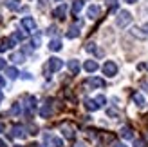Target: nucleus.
I'll list each match as a JSON object with an SVG mask.
<instances>
[{
  "mask_svg": "<svg viewBox=\"0 0 148 147\" xmlns=\"http://www.w3.org/2000/svg\"><path fill=\"white\" fill-rule=\"evenodd\" d=\"M130 22H132V15L128 11H119V15H117V18H116L117 27H127Z\"/></svg>",
  "mask_w": 148,
  "mask_h": 147,
  "instance_id": "nucleus-1",
  "label": "nucleus"
},
{
  "mask_svg": "<svg viewBox=\"0 0 148 147\" xmlns=\"http://www.w3.org/2000/svg\"><path fill=\"white\" fill-rule=\"evenodd\" d=\"M63 67V60L60 58H49V64H47V71L54 73V71H60Z\"/></svg>",
  "mask_w": 148,
  "mask_h": 147,
  "instance_id": "nucleus-2",
  "label": "nucleus"
},
{
  "mask_svg": "<svg viewBox=\"0 0 148 147\" xmlns=\"http://www.w3.org/2000/svg\"><path fill=\"white\" fill-rule=\"evenodd\" d=\"M22 27H24V31L33 33L34 29H36V22H34V18H31V17H24V18H22Z\"/></svg>",
  "mask_w": 148,
  "mask_h": 147,
  "instance_id": "nucleus-3",
  "label": "nucleus"
},
{
  "mask_svg": "<svg viewBox=\"0 0 148 147\" xmlns=\"http://www.w3.org/2000/svg\"><path fill=\"white\" fill-rule=\"evenodd\" d=\"M103 73H105L107 76H116V73H117V65L114 62H105V65H103Z\"/></svg>",
  "mask_w": 148,
  "mask_h": 147,
  "instance_id": "nucleus-4",
  "label": "nucleus"
},
{
  "mask_svg": "<svg viewBox=\"0 0 148 147\" xmlns=\"http://www.w3.org/2000/svg\"><path fill=\"white\" fill-rule=\"evenodd\" d=\"M51 113H53V102L47 100L45 104L42 105V109H40V116H42V118H47V116H49Z\"/></svg>",
  "mask_w": 148,
  "mask_h": 147,
  "instance_id": "nucleus-5",
  "label": "nucleus"
},
{
  "mask_svg": "<svg viewBox=\"0 0 148 147\" xmlns=\"http://www.w3.org/2000/svg\"><path fill=\"white\" fill-rule=\"evenodd\" d=\"M105 85V80H101V78H88L85 80V87H103Z\"/></svg>",
  "mask_w": 148,
  "mask_h": 147,
  "instance_id": "nucleus-6",
  "label": "nucleus"
},
{
  "mask_svg": "<svg viewBox=\"0 0 148 147\" xmlns=\"http://www.w3.org/2000/svg\"><path fill=\"white\" fill-rule=\"evenodd\" d=\"M79 29H81V22H78V24H72L69 27L67 31V38H76V36L79 35Z\"/></svg>",
  "mask_w": 148,
  "mask_h": 147,
  "instance_id": "nucleus-7",
  "label": "nucleus"
},
{
  "mask_svg": "<svg viewBox=\"0 0 148 147\" xmlns=\"http://www.w3.org/2000/svg\"><path fill=\"white\" fill-rule=\"evenodd\" d=\"M87 15H88V18H90V20H94V18H98L99 15H101V7H99V6H96V4H92L90 7H88V11H87Z\"/></svg>",
  "mask_w": 148,
  "mask_h": 147,
  "instance_id": "nucleus-8",
  "label": "nucleus"
},
{
  "mask_svg": "<svg viewBox=\"0 0 148 147\" xmlns=\"http://www.w3.org/2000/svg\"><path fill=\"white\" fill-rule=\"evenodd\" d=\"M34 107H36V98H34V96H25V109H27V116L34 111Z\"/></svg>",
  "mask_w": 148,
  "mask_h": 147,
  "instance_id": "nucleus-9",
  "label": "nucleus"
},
{
  "mask_svg": "<svg viewBox=\"0 0 148 147\" xmlns=\"http://www.w3.org/2000/svg\"><path fill=\"white\" fill-rule=\"evenodd\" d=\"M62 133H63L65 138H69V140L74 138V129H72V126H69V123H63L62 126Z\"/></svg>",
  "mask_w": 148,
  "mask_h": 147,
  "instance_id": "nucleus-10",
  "label": "nucleus"
},
{
  "mask_svg": "<svg viewBox=\"0 0 148 147\" xmlns=\"http://www.w3.org/2000/svg\"><path fill=\"white\" fill-rule=\"evenodd\" d=\"M53 15H54L56 18H65V15H67V6H65V4H62V6H58L56 9L53 11Z\"/></svg>",
  "mask_w": 148,
  "mask_h": 147,
  "instance_id": "nucleus-11",
  "label": "nucleus"
},
{
  "mask_svg": "<svg viewBox=\"0 0 148 147\" xmlns=\"http://www.w3.org/2000/svg\"><path fill=\"white\" fill-rule=\"evenodd\" d=\"M13 46H14V40H13V38H4L2 42H0V53H4V51L11 49Z\"/></svg>",
  "mask_w": 148,
  "mask_h": 147,
  "instance_id": "nucleus-12",
  "label": "nucleus"
},
{
  "mask_svg": "<svg viewBox=\"0 0 148 147\" xmlns=\"http://www.w3.org/2000/svg\"><path fill=\"white\" fill-rule=\"evenodd\" d=\"M11 131H13L11 135H13L14 138H24V136H25V129H24V126H14Z\"/></svg>",
  "mask_w": 148,
  "mask_h": 147,
  "instance_id": "nucleus-13",
  "label": "nucleus"
},
{
  "mask_svg": "<svg viewBox=\"0 0 148 147\" xmlns=\"http://www.w3.org/2000/svg\"><path fill=\"white\" fill-rule=\"evenodd\" d=\"M83 67H85L87 73H94V71H98V62L96 60H87L83 64Z\"/></svg>",
  "mask_w": 148,
  "mask_h": 147,
  "instance_id": "nucleus-14",
  "label": "nucleus"
},
{
  "mask_svg": "<svg viewBox=\"0 0 148 147\" xmlns=\"http://www.w3.org/2000/svg\"><path fill=\"white\" fill-rule=\"evenodd\" d=\"M45 140L51 147H63V142L60 140V138H56V136H45Z\"/></svg>",
  "mask_w": 148,
  "mask_h": 147,
  "instance_id": "nucleus-15",
  "label": "nucleus"
},
{
  "mask_svg": "<svg viewBox=\"0 0 148 147\" xmlns=\"http://www.w3.org/2000/svg\"><path fill=\"white\" fill-rule=\"evenodd\" d=\"M67 67H69V71L72 73V75H78V73H79V62L78 60H69Z\"/></svg>",
  "mask_w": 148,
  "mask_h": 147,
  "instance_id": "nucleus-16",
  "label": "nucleus"
},
{
  "mask_svg": "<svg viewBox=\"0 0 148 147\" xmlns=\"http://www.w3.org/2000/svg\"><path fill=\"white\" fill-rule=\"evenodd\" d=\"M85 107L88 109V111H98V109H99V104H98L94 98H92V100L88 98V100H85Z\"/></svg>",
  "mask_w": 148,
  "mask_h": 147,
  "instance_id": "nucleus-17",
  "label": "nucleus"
},
{
  "mask_svg": "<svg viewBox=\"0 0 148 147\" xmlns=\"http://www.w3.org/2000/svg\"><path fill=\"white\" fill-rule=\"evenodd\" d=\"M5 7L11 11H16L20 9V0H5Z\"/></svg>",
  "mask_w": 148,
  "mask_h": 147,
  "instance_id": "nucleus-18",
  "label": "nucleus"
},
{
  "mask_svg": "<svg viewBox=\"0 0 148 147\" xmlns=\"http://www.w3.org/2000/svg\"><path fill=\"white\" fill-rule=\"evenodd\" d=\"M132 100H134V104H136L137 107H143V105H145V96H143V94H139V93H134Z\"/></svg>",
  "mask_w": 148,
  "mask_h": 147,
  "instance_id": "nucleus-19",
  "label": "nucleus"
},
{
  "mask_svg": "<svg viewBox=\"0 0 148 147\" xmlns=\"http://www.w3.org/2000/svg\"><path fill=\"white\" fill-rule=\"evenodd\" d=\"M24 53H13L11 56H9V60H13V62H16V64H22L24 62Z\"/></svg>",
  "mask_w": 148,
  "mask_h": 147,
  "instance_id": "nucleus-20",
  "label": "nucleus"
},
{
  "mask_svg": "<svg viewBox=\"0 0 148 147\" xmlns=\"http://www.w3.org/2000/svg\"><path fill=\"white\" fill-rule=\"evenodd\" d=\"M132 136H134V135H132V129H130L128 126L121 129V138H125V140H130Z\"/></svg>",
  "mask_w": 148,
  "mask_h": 147,
  "instance_id": "nucleus-21",
  "label": "nucleus"
},
{
  "mask_svg": "<svg viewBox=\"0 0 148 147\" xmlns=\"http://www.w3.org/2000/svg\"><path fill=\"white\" fill-rule=\"evenodd\" d=\"M81 9H83V0H76V2L72 4V13H74V15H78Z\"/></svg>",
  "mask_w": 148,
  "mask_h": 147,
  "instance_id": "nucleus-22",
  "label": "nucleus"
},
{
  "mask_svg": "<svg viewBox=\"0 0 148 147\" xmlns=\"http://www.w3.org/2000/svg\"><path fill=\"white\" fill-rule=\"evenodd\" d=\"M49 49L51 51H60L62 49V42L60 40H51L49 42Z\"/></svg>",
  "mask_w": 148,
  "mask_h": 147,
  "instance_id": "nucleus-23",
  "label": "nucleus"
},
{
  "mask_svg": "<svg viewBox=\"0 0 148 147\" xmlns=\"http://www.w3.org/2000/svg\"><path fill=\"white\" fill-rule=\"evenodd\" d=\"M5 75H7V76H9L11 80H14V78H16V76H18V71H16V69H14V67H7V69H5Z\"/></svg>",
  "mask_w": 148,
  "mask_h": 147,
  "instance_id": "nucleus-24",
  "label": "nucleus"
},
{
  "mask_svg": "<svg viewBox=\"0 0 148 147\" xmlns=\"http://www.w3.org/2000/svg\"><path fill=\"white\" fill-rule=\"evenodd\" d=\"M11 38H13L14 42H18V40H24V38H25V33L16 31V33H13V36H11Z\"/></svg>",
  "mask_w": 148,
  "mask_h": 147,
  "instance_id": "nucleus-25",
  "label": "nucleus"
},
{
  "mask_svg": "<svg viewBox=\"0 0 148 147\" xmlns=\"http://www.w3.org/2000/svg\"><path fill=\"white\" fill-rule=\"evenodd\" d=\"M94 100H96V102H98V104H99V107H103V105H105V102H107V98L103 96V94H98V96H96Z\"/></svg>",
  "mask_w": 148,
  "mask_h": 147,
  "instance_id": "nucleus-26",
  "label": "nucleus"
},
{
  "mask_svg": "<svg viewBox=\"0 0 148 147\" xmlns=\"http://www.w3.org/2000/svg\"><path fill=\"white\" fill-rule=\"evenodd\" d=\"M20 111H22V105H20V104H14V105L11 107V114H18Z\"/></svg>",
  "mask_w": 148,
  "mask_h": 147,
  "instance_id": "nucleus-27",
  "label": "nucleus"
},
{
  "mask_svg": "<svg viewBox=\"0 0 148 147\" xmlns=\"http://www.w3.org/2000/svg\"><path fill=\"white\" fill-rule=\"evenodd\" d=\"M38 46H40V35H36L31 42V47H38Z\"/></svg>",
  "mask_w": 148,
  "mask_h": 147,
  "instance_id": "nucleus-28",
  "label": "nucleus"
},
{
  "mask_svg": "<svg viewBox=\"0 0 148 147\" xmlns=\"http://www.w3.org/2000/svg\"><path fill=\"white\" fill-rule=\"evenodd\" d=\"M87 51H88V53H94V51H96V44H92V42H88L87 44V47H85Z\"/></svg>",
  "mask_w": 148,
  "mask_h": 147,
  "instance_id": "nucleus-29",
  "label": "nucleus"
},
{
  "mask_svg": "<svg viewBox=\"0 0 148 147\" xmlns=\"http://www.w3.org/2000/svg\"><path fill=\"white\" fill-rule=\"evenodd\" d=\"M134 147H148V145H146V142H145V140H136Z\"/></svg>",
  "mask_w": 148,
  "mask_h": 147,
  "instance_id": "nucleus-30",
  "label": "nucleus"
},
{
  "mask_svg": "<svg viewBox=\"0 0 148 147\" xmlns=\"http://www.w3.org/2000/svg\"><path fill=\"white\" fill-rule=\"evenodd\" d=\"M141 31H143V35H145V36H148V24H145V26L141 27Z\"/></svg>",
  "mask_w": 148,
  "mask_h": 147,
  "instance_id": "nucleus-31",
  "label": "nucleus"
},
{
  "mask_svg": "<svg viewBox=\"0 0 148 147\" xmlns=\"http://www.w3.org/2000/svg\"><path fill=\"white\" fill-rule=\"evenodd\" d=\"M116 4H117V2H116V0H108V6H110V7H112V9H116Z\"/></svg>",
  "mask_w": 148,
  "mask_h": 147,
  "instance_id": "nucleus-32",
  "label": "nucleus"
},
{
  "mask_svg": "<svg viewBox=\"0 0 148 147\" xmlns=\"http://www.w3.org/2000/svg\"><path fill=\"white\" fill-rule=\"evenodd\" d=\"M112 147H127V145L121 144V142H114V144H112Z\"/></svg>",
  "mask_w": 148,
  "mask_h": 147,
  "instance_id": "nucleus-33",
  "label": "nucleus"
},
{
  "mask_svg": "<svg viewBox=\"0 0 148 147\" xmlns=\"http://www.w3.org/2000/svg\"><path fill=\"white\" fill-rule=\"evenodd\" d=\"M5 67V60H2V58H0V69H4Z\"/></svg>",
  "mask_w": 148,
  "mask_h": 147,
  "instance_id": "nucleus-34",
  "label": "nucleus"
},
{
  "mask_svg": "<svg viewBox=\"0 0 148 147\" xmlns=\"http://www.w3.org/2000/svg\"><path fill=\"white\" fill-rule=\"evenodd\" d=\"M4 85H5V78L0 76V87H4Z\"/></svg>",
  "mask_w": 148,
  "mask_h": 147,
  "instance_id": "nucleus-35",
  "label": "nucleus"
},
{
  "mask_svg": "<svg viewBox=\"0 0 148 147\" xmlns=\"http://www.w3.org/2000/svg\"><path fill=\"white\" fill-rule=\"evenodd\" d=\"M125 2H127V4H136L137 0H125Z\"/></svg>",
  "mask_w": 148,
  "mask_h": 147,
  "instance_id": "nucleus-36",
  "label": "nucleus"
},
{
  "mask_svg": "<svg viewBox=\"0 0 148 147\" xmlns=\"http://www.w3.org/2000/svg\"><path fill=\"white\" fill-rule=\"evenodd\" d=\"M143 87H145V91L148 93V82H145V84H143Z\"/></svg>",
  "mask_w": 148,
  "mask_h": 147,
  "instance_id": "nucleus-37",
  "label": "nucleus"
},
{
  "mask_svg": "<svg viewBox=\"0 0 148 147\" xmlns=\"http://www.w3.org/2000/svg\"><path fill=\"white\" fill-rule=\"evenodd\" d=\"M0 147H7V145H5V142H4V140H0Z\"/></svg>",
  "mask_w": 148,
  "mask_h": 147,
  "instance_id": "nucleus-38",
  "label": "nucleus"
},
{
  "mask_svg": "<svg viewBox=\"0 0 148 147\" xmlns=\"http://www.w3.org/2000/svg\"><path fill=\"white\" fill-rule=\"evenodd\" d=\"M2 100H4V93H2V91H0V102H2Z\"/></svg>",
  "mask_w": 148,
  "mask_h": 147,
  "instance_id": "nucleus-39",
  "label": "nucleus"
},
{
  "mask_svg": "<svg viewBox=\"0 0 148 147\" xmlns=\"http://www.w3.org/2000/svg\"><path fill=\"white\" fill-rule=\"evenodd\" d=\"M74 147H85L83 144H76V145H74Z\"/></svg>",
  "mask_w": 148,
  "mask_h": 147,
  "instance_id": "nucleus-40",
  "label": "nucleus"
},
{
  "mask_svg": "<svg viewBox=\"0 0 148 147\" xmlns=\"http://www.w3.org/2000/svg\"><path fill=\"white\" fill-rule=\"evenodd\" d=\"M2 131H4V123H0V133H2Z\"/></svg>",
  "mask_w": 148,
  "mask_h": 147,
  "instance_id": "nucleus-41",
  "label": "nucleus"
}]
</instances>
